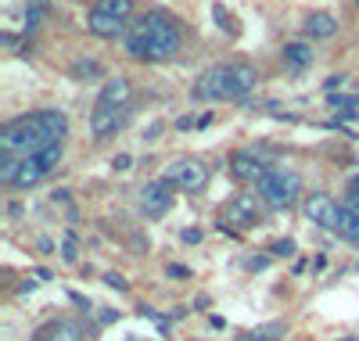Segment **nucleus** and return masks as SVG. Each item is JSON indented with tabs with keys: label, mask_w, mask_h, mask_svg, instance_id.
Segmentation results:
<instances>
[{
	"label": "nucleus",
	"mask_w": 359,
	"mask_h": 341,
	"mask_svg": "<svg viewBox=\"0 0 359 341\" xmlns=\"http://www.w3.org/2000/svg\"><path fill=\"white\" fill-rule=\"evenodd\" d=\"M130 119V105H108V101H94V112H90V133L97 140L111 137L115 130H123V122Z\"/></svg>",
	"instance_id": "10"
},
{
	"label": "nucleus",
	"mask_w": 359,
	"mask_h": 341,
	"mask_svg": "<svg viewBox=\"0 0 359 341\" xmlns=\"http://www.w3.org/2000/svg\"><path fill=\"white\" fill-rule=\"evenodd\" d=\"M273 255H294V244L291 241H273Z\"/></svg>",
	"instance_id": "21"
},
{
	"label": "nucleus",
	"mask_w": 359,
	"mask_h": 341,
	"mask_svg": "<svg viewBox=\"0 0 359 341\" xmlns=\"http://www.w3.org/2000/svg\"><path fill=\"white\" fill-rule=\"evenodd\" d=\"M47 8H50V0H29V4H25V29H36L43 22Z\"/></svg>",
	"instance_id": "18"
},
{
	"label": "nucleus",
	"mask_w": 359,
	"mask_h": 341,
	"mask_svg": "<svg viewBox=\"0 0 359 341\" xmlns=\"http://www.w3.org/2000/svg\"><path fill=\"white\" fill-rule=\"evenodd\" d=\"M184 47V29L169 11H144L140 18L130 22L126 33V51L137 61H172Z\"/></svg>",
	"instance_id": "2"
},
{
	"label": "nucleus",
	"mask_w": 359,
	"mask_h": 341,
	"mask_svg": "<svg viewBox=\"0 0 359 341\" xmlns=\"http://www.w3.org/2000/svg\"><path fill=\"white\" fill-rule=\"evenodd\" d=\"M162 180H169L172 187L187 191V194H198V191H205V183H208V166L201 159H176V162L165 166Z\"/></svg>",
	"instance_id": "8"
},
{
	"label": "nucleus",
	"mask_w": 359,
	"mask_h": 341,
	"mask_svg": "<svg viewBox=\"0 0 359 341\" xmlns=\"http://www.w3.org/2000/svg\"><path fill=\"white\" fill-rule=\"evenodd\" d=\"M334 33H338L334 15L320 11V15H309V18H306V36H309V40H327V36H334Z\"/></svg>",
	"instance_id": "17"
},
{
	"label": "nucleus",
	"mask_w": 359,
	"mask_h": 341,
	"mask_svg": "<svg viewBox=\"0 0 359 341\" xmlns=\"http://www.w3.org/2000/svg\"><path fill=\"white\" fill-rule=\"evenodd\" d=\"M266 169H269V166L259 162V154H255V151H237L233 159H230V173L241 180V183H259Z\"/></svg>",
	"instance_id": "14"
},
{
	"label": "nucleus",
	"mask_w": 359,
	"mask_h": 341,
	"mask_svg": "<svg viewBox=\"0 0 359 341\" xmlns=\"http://www.w3.org/2000/svg\"><path fill=\"white\" fill-rule=\"evenodd\" d=\"M69 137V119L57 108H40L11 119L0 130V159H36L54 147H62Z\"/></svg>",
	"instance_id": "1"
},
{
	"label": "nucleus",
	"mask_w": 359,
	"mask_h": 341,
	"mask_svg": "<svg viewBox=\"0 0 359 341\" xmlns=\"http://www.w3.org/2000/svg\"><path fill=\"white\" fill-rule=\"evenodd\" d=\"M97 72H101V65H97V61H90V58H79L72 65V76H97Z\"/></svg>",
	"instance_id": "19"
},
{
	"label": "nucleus",
	"mask_w": 359,
	"mask_h": 341,
	"mask_svg": "<svg viewBox=\"0 0 359 341\" xmlns=\"http://www.w3.org/2000/svg\"><path fill=\"white\" fill-rule=\"evenodd\" d=\"M62 255H65V262H76V237H72V234L65 237V248H62Z\"/></svg>",
	"instance_id": "20"
},
{
	"label": "nucleus",
	"mask_w": 359,
	"mask_h": 341,
	"mask_svg": "<svg viewBox=\"0 0 359 341\" xmlns=\"http://www.w3.org/2000/svg\"><path fill=\"white\" fill-rule=\"evenodd\" d=\"M57 162H62V147L36 154V159H0V183L4 187H36L43 176L54 173Z\"/></svg>",
	"instance_id": "4"
},
{
	"label": "nucleus",
	"mask_w": 359,
	"mask_h": 341,
	"mask_svg": "<svg viewBox=\"0 0 359 341\" xmlns=\"http://www.w3.org/2000/svg\"><path fill=\"white\" fill-rule=\"evenodd\" d=\"M313 58H316V51L309 47V44H284V65L291 69V72H302V69H309L313 65Z\"/></svg>",
	"instance_id": "15"
},
{
	"label": "nucleus",
	"mask_w": 359,
	"mask_h": 341,
	"mask_svg": "<svg viewBox=\"0 0 359 341\" xmlns=\"http://www.w3.org/2000/svg\"><path fill=\"white\" fill-rule=\"evenodd\" d=\"M355 4H359V0H355Z\"/></svg>",
	"instance_id": "26"
},
{
	"label": "nucleus",
	"mask_w": 359,
	"mask_h": 341,
	"mask_svg": "<svg viewBox=\"0 0 359 341\" xmlns=\"http://www.w3.org/2000/svg\"><path fill=\"white\" fill-rule=\"evenodd\" d=\"M212 15H216V18H219V25H223V29H230V22H233V18H230V15H226V11H223V8H219V4H216V8H212Z\"/></svg>",
	"instance_id": "23"
},
{
	"label": "nucleus",
	"mask_w": 359,
	"mask_h": 341,
	"mask_svg": "<svg viewBox=\"0 0 359 341\" xmlns=\"http://www.w3.org/2000/svg\"><path fill=\"white\" fill-rule=\"evenodd\" d=\"M259 83V72L248 61H219L208 72L198 76V83L191 86L194 101H245Z\"/></svg>",
	"instance_id": "3"
},
{
	"label": "nucleus",
	"mask_w": 359,
	"mask_h": 341,
	"mask_svg": "<svg viewBox=\"0 0 359 341\" xmlns=\"http://www.w3.org/2000/svg\"><path fill=\"white\" fill-rule=\"evenodd\" d=\"M255 194L266 201V208H291L298 205V194H302V176L294 169H284V166H269L262 173V180L255 183Z\"/></svg>",
	"instance_id": "5"
},
{
	"label": "nucleus",
	"mask_w": 359,
	"mask_h": 341,
	"mask_svg": "<svg viewBox=\"0 0 359 341\" xmlns=\"http://www.w3.org/2000/svg\"><path fill=\"white\" fill-rule=\"evenodd\" d=\"M184 241H187V244H198V241H201V230H184Z\"/></svg>",
	"instance_id": "25"
},
{
	"label": "nucleus",
	"mask_w": 359,
	"mask_h": 341,
	"mask_svg": "<svg viewBox=\"0 0 359 341\" xmlns=\"http://www.w3.org/2000/svg\"><path fill=\"white\" fill-rule=\"evenodd\" d=\"M108 284L118 288V291H126V281H123V276H115V273H108Z\"/></svg>",
	"instance_id": "24"
},
{
	"label": "nucleus",
	"mask_w": 359,
	"mask_h": 341,
	"mask_svg": "<svg viewBox=\"0 0 359 341\" xmlns=\"http://www.w3.org/2000/svg\"><path fill=\"white\" fill-rule=\"evenodd\" d=\"M262 215H266V201L259 194H233L223 208H219V223L223 230L237 227V230H252L262 223Z\"/></svg>",
	"instance_id": "7"
},
{
	"label": "nucleus",
	"mask_w": 359,
	"mask_h": 341,
	"mask_svg": "<svg viewBox=\"0 0 359 341\" xmlns=\"http://www.w3.org/2000/svg\"><path fill=\"white\" fill-rule=\"evenodd\" d=\"M345 241L359 244V176L348 180L345 187V205H341V230H338Z\"/></svg>",
	"instance_id": "12"
},
{
	"label": "nucleus",
	"mask_w": 359,
	"mask_h": 341,
	"mask_svg": "<svg viewBox=\"0 0 359 341\" xmlns=\"http://www.w3.org/2000/svg\"><path fill=\"white\" fill-rule=\"evenodd\" d=\"M111 166H115V169H118V173H126V169H130V166H133V159H130V154H118V159H115V162H111Z\"/></svg>",
	"instance_id": "22"
},
{
	"label": "nucleus",
	"mask_w": 359,
	"mask_h": 341,
	"mask_svg": "<svg viewBox=\"0 0 359 341\" xmlns=\"http://www.w3.org/2000/svg\"><path fill=\"white\" fill-rule=\"evenodd\" d=\"M33 341H83V323L79 320H50L33 334Z\"/></svg>",
	"instance_id": "13"
},
{
	"label": "nucleus",
	"mask_w": 359,
	"mask_h": 341,
	"mask_svg": "<svg viewBox=\"0 0 359 341\" xmlns=\"http://www.w3.org/2000/svg\"><path fill=\"white\" fill-rule=\"evenodd\" d=\"M302 212H306V220L316 223L320 230H341V205L331 198V194H309L302 201Z\"/></svg>",
	"instance_id": "9"
},
{
	"label": "nucleus",
	"mask_w": 359,
	"mask_h": 341,
	"mask_svg": "<svg viewBox=\"0 0 359 341\" xmlns=\"http://www.w3.org/2000/svg\"><path fill=\"white\" fill-rule=\"evenodd\" d=\"M133 22V0H97L86 15V29L101 40L126 36Z\"/></svg>",
	"instance_id": "6"
},
{
	"label": "nucleus",
	"mask_w": 359,
	"mask_h": 341,
	"mask_svg": "<svg viewBox=\"0 0 359 341\" xmlns=\"http://www.w3.org/2000/svg\"><path fill=\"white\" fill-rule=\"evenodd\" d=\"M133 98V90H130V79L126 76H115L104 83V90L97 94V101H108V105H130Z\"/></svg>",
	"instance_id": "16"
},
{
	"label": "nucleus",
	"mask_w": 359,
	"mask_h": 341,
	"mask_svg": "<svg viewBox=\"0 0 359 341\" xmlns=\"http://www.w3.org/2000/svg\"><path fill=\"white\" fill-rule=\"evenodd\" d=\"M169 205H172V183H169V180L144 183V191H140V208H144V215L158 220V215L169 212Z\"/></svg>",
	"instance_id": "11"
}]
</instances>
